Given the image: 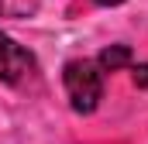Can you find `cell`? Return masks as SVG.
I'll return each mask as SVG.
<instances>
[{"label":"cell","mask_w":148,"mask_h":144,"mask_svg":"<svg viewBox=\"0 0 148 144\" xmlns=\"http://www.w3.org/2000/svg\"><path fill=\"white\" fill-rule=\"evenodd\" d=\"M62 82H66V96L76 113H93L103 100V72L90 58H73L62 69Z\"/></svg>","instance_id":"1"},{"label":"cell","mask_w":148,"mask_h":144,"mask_svg":"<svg viewBox=\"0 0 148 144\" xmlns=\"http://www.w3.org/2000/svg\"><path fill=\"white\" fill-rule=\"evenodd\" d=\"M31 72H35V55L0 31V82L21 86Z\"/></svg>","instance_id":"2"},{"label":"cell","mask_w":148,"mask_h":144,"mask_svg":"<svg viewBox=\"0 0 148 144\" xmlns=\"http://www.w3.org/2000/svg\"><path fill=\"white\" fill-rule=\"evenodd\" d=\"M131 48L127 45H110V48H103L100 55H97V65H100V72H121L131 65Z\"/></svg>","instance_id":"3"},{"label":"cell","mask_w":148,"mask_h":144,"mask_svg":"<svg viewBox=\"0 0 148 144\" xmlns=\"http://www.w3.org/2000/svg\"><path fill=\"white\" fill-rule=\"evenodd\" d=\"M38 10V0H0V17H28Z\"/></svg>","instance_id":"4"},{"label":"cell","mask_w":148,"mask_h":144,"mask_svg":"<svg viewBox=\"0 0 148 144\" xmlns=\"http://www.w3.org/2000/svg\"><path fill=\"white\" fill-rule=\"evenodd\" d=\"M134 86H148V65H134Z\"/></svg>","instance_id":"5"},{"label":"cell","mask_w":148,"mask_h":144,"mask_svg":"<svg viewBox=\"0 0 148 144\" xmlns=\"http://www.w3.org/2000/svg\"><path fill=\"white\" fill-rule=\"evenodd\" d=\"M100 7H117V3H124V0H97Z\"/></svg>","instance_id":"6"}]
</instances>
